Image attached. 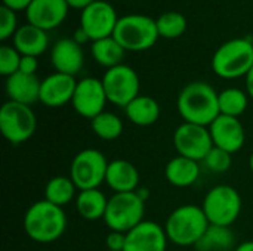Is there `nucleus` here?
<instances>
[{
  "label": "nucleus",
  "instance_id": "f257e3e1",
  "mask_svg": "<svg viewBox=\"0 0 253 251\" xmlns=\"http://www.w3.org/2000/svg\"><path fill=\"white\" fill-rule=\"evenodd\" d=\"M218 92L206 81H191L182 87L176 108L185 123L209 127L219 117Z\"/></svg>",
  "mask_w": 253,
  "mask_h": 251
},
{
  "label": "nucleus",
  "instance_id": "f03ea898",
  "mask_svg": "<svg viewBox=\"0 0 253 251\" xmlns=\"http://www.w3.org/2000/svg\"><path fill=\"white\" fill-rule=\"evenodd\" d=\"M22 226L27 237L39 244H50L62 238L67 229V216L62 207L40 200L28 207Z\"/></svg>",
  "mask_w": 253,
  "mask_h": 251
},
{
  "label": "nucleus",
  "instance_id": "7ed1b4c3",
  "mask_svg": "<svg viewBox=\"0 0 253 251\" xmlns=\"http://www.w3.org/2000/svg\"><path fill=\"white\" fill-rule=\"evenodd\" d=\"M209 225L202 206L184 204L168 216L165 231L169 243L178 247H196Z\"/></svg>",
  "mask_w": 253,
  "mask_h": 251
},
{
  "label": "nucleus",
  "instance_id": "20e7f679",
  "mask_svg": "<svg viewBox=\"0 0 253 251\" xmlns=\"http://www.w3.org/2000/svg\"><path fill=\"white\" fill-rule=\"evenodd\" d=\"M253 67V41L251 38H231L221 44L212 58L213 72L225 80L246 77Z\"/></svg>",
  "mask_w": 253,
  "mask_h": 251
},
{
  "label": "nucleus",
  "instance_id": "39448f33",
  "mask_svg": "<svg viewBox=\"0 0 253 251\" xmlns=\"http://www.w3.org/2000/svg\"><path fill=\"white\" fill-rule=\"evenodd\" d=\"M113 37L125 50L142 52L151 49L160 36L156 19L141 13H130L119 18Z\"/></svg>",
  "mask_w": 253,
  "mask_h": 251
},
{
  "label": "nucleus",
  "instance_id": "423d86ee",
  "mask_svg": "<svg viewBox=\"0 0 253 251\" xmlns=\"http://www.w3.org/2000/svg\"><path fill=\"white\" fill-rule=\"evenodd\" d=\"M242 197L231 185H216L211 188L202 203V209L211 225L230 226L242 213Z\"/></svg>",
  "mask_w": 253,
  "mask_h": 251
},
{
  "label": "nucleus",
  "instance_id": "0eeeda50",
  "mask_svg": "<svg viewBox=\"0 0 253 251\" xmlns=\"http://www.w3.org/2000/svg\"><path fill=\"white\" fill-rule=\"evenodd\" d=\"M145 216V201L135 192L113 194L108 198L104 222L110 231H119L127 234L141 222Z\"/></svg>",
  "mask_w": 253,
  "mask_h": 251
},
{
  "label": "nucleus",
  "instance_id": "6e6552de",
  "mask_svg": "<svg viewBox=\"0 0 253 251\" xmlns=\"http://www.w3.org/2000/svg\"><path fill=\"white\" fill-rule=\"evenodd\" d=\"M37 130V115L31 107L7 101L0 108V132L12 145L30 141Z\"/></svg>",
  "mask_w": 253,
  "mask_h": 251
},
{
  "label": "nucleus",
  "instance_id": "1a4fd4ad",
  "mask_svg": "<svg viewBox=\"0 0 253 251\" xmlns=\"http://www.w3.org/2000/svg\"><path fill=\"white\" fill-rule=\"evenodd\" d=\"M108 163L110 161L99 149H82L71 160L70 178L73 179L79 191L96 189L102 183H105Z\"/></svg>",
  "mask_w": 253,
  "mask_h": 251
},
{
  "label": "nucleus",
  "instance_id": "9d476101",
  "mask_svg": "<svg viewBox=\"0 0 253 251\" xmlns=\"http://www.w3.org/2000/svg\"><path fill=\"white\" fill-rule=\"evenodd\" d=\"M101 80L108 102L116 107L126 108L136 96L141 95L139 75L132 67L126 64H120L107 70Z\"/></svg>",
  "mask_w": 253,
  "mask_h": 251
},
{
  "label": "nucleus",
  "instance_id": "9b49d317",
  "mask_svg": "<svg viewBox=\"0 0 253 251\" xmlns=\"http://www.w3.org/2000/svg\"><path fill=\"white\" fill-rule=\"evenodd\" d=\"M172 142L178 155L187 157L199 163H203L206 155L213 148V141L209 127L185 121L175 129Z\"/></svg>",
  "mask_w": 253,
  "mask_h": 251
},
{
  "label": "nucleus",
  "instance_id": "f8f14e48",
  "mask_svg": "<svg viewBox=\"0 0 253 251\" xmlns=\"http://www.w3.org/2000/svg\"><path fill=\"white\" fill-rule=\"evenodd\" d=\"M119 22L114 6L105 0H95L80 15V28L89 36L90 41L111 37Z\"/></svg>",
  "mask_w": 253,
  "mask_h": 251
},
{
  "label": "nucleus",
  "instance_id": "ddd939ff",
  "mask_svg": "<svg viewBox=\"0 0 253 251\" xmlns=\"http://www.w3.org/2000/svg\"><path fill=\"white\" fill-rule=\"evenodd\" d=\"M107 104L108 99L102 80L95 77H84L77 81L71 105L80 117L93 120L96 115L105 111Z\"/></svg>",
  "mask_w": 253,
  "mask_h": 251
},
{
  "label": "nucleus",
  "instance_id": "4468645a",
  "mask_svg": "<svg viewBox=\"0 0 253 251\" xmlns=\"http://www.w3.org/2000/svg\"><path fill=\"white\" fill-rule=\"evenodd\" d=\"M213 146L221 148L230 154L239 152L246 143V130L242 121L236 117L219 114V117L209 126Z\"/></svg>",
  "mask_w": 253,
  "mask_h": 251
},
{
  "label": "nucleus",
  "instance_id": "2eb2a0df",
  "mask_svg": "<svg viewBox=\"0 0 253 251\" xmlns=\"http://www.w3.org/2000/svg\"><path fill=\"white\" fill-rule=\"evenodd\" d=\"M168 243L165 226L144 220L126 234L125 251H166Z\"/></svg>",
  "mask_w": 253,
  "mask_h": 251
},
{
  "label": "nucleus",
  "instance_id": "dca6fc26",
  "mask_svg": "<svg viewBox=\"0 0 253 251\" xmlns=\"http://www.w3.org/2000/svg\"><path fill=\"white\" fill-rule=\"evenodd\" d=\"M68 9L65 0H33L25 10V18L28 24L50 31L65 21Z\"/></svg>",
  "mask_w": 253,
  "mask_h": 251
},
{
  "label": "nucleus",
  "instance_id": "f3484780",
  "mask_svg": "<svg viewBox=\"0 0 253 251\" xmlns=\"http://www.w3.org/2000/svg\"><path fill=\"white\" fill-rule=\"evenodd\" d=\"M77 80L73 75L53 72L42 80L39 102L49 108H59L73 101Z\"/></svg>",
  "mask_w": 253,
  "mask_h": 251
},
{
  "label": "nucleus",
  "instance_id": "a211bd4d",
  "mask_svg": "<svg viewBox=\"0 0 253 251\" xmlns=\"http://www.w3.org/2000/svg\"><path fill=\"white\" fill-rule=\"evenodd\" d=\"M50 62L55 72L76 77L84 64L83 47L73 37L59 38L50 49Z\"/></svg>",
  "mask_w": 253,
  "mask_h": 251
},
{
  "label": "nucleus",
  "instance_id": "6ab92c4d",
  "mask_svg": "<svg viewBox=\"0 0 253 251\" xmlns=\"http://www.w3.org/2000/svg\"><path fill=\"white\" fill-rule=\"evenodd\" d=\"M139 172L127 160H113L108 163L105 183L114 194L135 192L139 188Z\"/></svg>",
  "mask_w": 253,
  "mask_h": 251
},
{
  "label": "nucleus",
  "instance_id": "aec40b11",
  "mask_svg": "<svg viewBox=\"0 0 253 251\" xmlns=\"http://www.w3.org/2000/svg\"><path fill=\"white\" fill-rule=\"evenodd\" d=\"M40 84L42 81L37 78V75L24 74L18 71L6 78L4 90H6L9 101L31 107L33 104L39 102Z\"/></svg>",
  "mask_w": 253,
  "mask_h": 251
},
{
  "label": "nucleus",
  "instance_id": "412c9836",
  "mask_svg": "<svg viewBox=\"0 0 253 251\" xmlns=\"http://www.w3.org/2000/svg\"><path fill=\"white\" fill-rule=\"evenodd\" d=\"M13 47L22 55V56H42L49 46V36L47 31L37 28L31 24L21 25L15 36L12 37Z\"/></svg>",
  "mask_w": 253,
  "mask_h": 251
},
{
  "label": "nucleus",
  "instance_id": "4be33fe9",
  "mask_svg": "<svg viewBox=\"0 0 253 251\" xmlns=\"http://www.w3.org/2000/svg\"><path fill=\"white\" fill-rule=\"evenodd\" d=\"M200 175H202L200 163L182 155H176L170 158L165 167V178L175 188L193 186L200 179Z\"/></svg>",
  "mask_w": 253,
  "mask_h": 251
},
{
  "label": "nucleus",
  "instance_id": "5701e85b",
  "mask_svg": "<svg viewBox=\"0 0 253 251\" xmlns=\"http://www.w3.org/2000/svg\"><path fill=\"white\" fill-rule=\"evenodd\" d=\"M125 109V114L127 120L138 126V127H148L159 121L160 118V105L159 102L148 96V95H139L136 96Z\"/></svg>",
  "mask_w": 253,
  "mask_h": 251
},
{
  "label": "nucleus",
  "instance_id": "b1692460",
  "mask_svg": "<svg viewBox=\"0 0 253 251\" xmlns=\"http://www.w3.org/2000/svg\"><path fill=\"white\" fill-rule=\"evenodd\" d=\"M108 206V198L107 195L99 189H84L79 191L76 197V212L77 215L89 222L93 220H104L105 212Z\"/></svg>",
  "mask_w": 253,
  "mask_h": 251
},
{
  "label": "nucleus",
  "instance_id": "393cba45",
  "mask_svg": "<svg viewBox=\"0 0 253 251\" xmlns=\"http://www.w3.org/2000/svg\"><path fill=\"white\" fill-rule=\"evenodd\" d=\"M236 247V235L230 226L209 225L194 249L197 251H230Z\"/></svg>",
  "mask_w": 253,
  "mask_h": 251
},
{
  "label": "nucleus",
  "instance_id": "a878e982",
  "mask_svg": "<svg viewBox=\"0 0 253 251\" xmlns=\"http://www.w3.org/2000/svg\"><path fill=\"white\" fill-rule=\"evenodd\" d=\"M90 53H92V58L95 59L96 64H99L101 67H105L107 70H110V68L117 67V65L122 64L126 50L111 36V37H107V38L92 41Z\"/></svg>",
  "mask_w": 253,
  "mask_h": 251
},
{
  "label": "nucleus",
  "instance_id": "bb28decb",
  "mask_svg": "<svg viewBox=\"0 0 253 251\" xmlns=\"http://www.w3.org/2000/svg\"><path fill=\"white\" fill-rule=\"evenodd\" d=\"M77 194L79 189L70 176H55L44 186V200L62 209L76 200Z\"/></svg>",
  "mask_w": 253,
  "mask_h": 251
},
{
  "label": "nucleus",
  "instance_id": "cd10ccee",
  "mask_svg": "<svg viewBox=\"0 0 253 251\" xmlns=\"http://www.w3.org/2000/svg\"><path fill=\"white\" fill-rule=\"evenodd\" d=\"M249 95L246 90L239 87H228L219 92L218 102H219V112L222 115L236 117L239 118L242 114L246 112L249 107Z\"/></svg>",
  "mask_w": 253,
  "mask_h": 251
},
{
  "label": "nucleus",
  "instance_id": "c85d7f7f",
  "mask_svg": "<svg viewBox=\"0 0 253 251\" xmlns=\"http://www.w3.org/2000/svg\"><path fill=\"white\" fill-rule=\"evenodd\" d=\"M90 129L95 136L108 142V141H116L122 136L125 124L117 114L104 111L99 115H96L93 120H90Z\"/></svg>",
  "mask_w": 253,
  "mask_h": 251
},
{
  "label": "nucleus",
  "instance_id": "c756f323",
  "mask_svg": "<svg viewBox=\"0 0 253 251\" xmlns=\"http://www.w3.org/2000/svg\"><path fill=\"white\" fill-rule=\"evenodd\" d=\"M159 36L163 38H178L187 30V18L175 10L165 12L156 19Z\"/></svg>",
  "mask_w": 253,
  "mask_h": 251
},
{
  "label": "nucleus",
  "instance_id": "7c9ffc66",
  "mask_svg": "<svg viewBox=\"0 0 253 251\" xmlns=\"http://www.w3.org/2000/svg\"><path fill=\"white\" fill-rule=\"evenodd\" d=\"M206 170H209L211 173H216V175H221V173H225L231 169L233 166V154L221 149V148H216L213 146L211 149V152L206 155V158L203 160L202 163Z\"/></svg>",
  "mask_w": 253,
  "mask_h": 251
},
{
  "label": "nucleus",
  "instance_id": "2f4dec72",
  "mask_svg": "<svg viewBox=\"0 0 253 251\" xmlns=\"http://www.w3.org/2000/svg\"><path fill=\"white\" fill-rule=\"evenodd\" d=\"M21 58H22V55L13 46L3 44L0 47V74L7 78L12 74L18 72Z\"/></svg>",
  "mask_w": 253,
  "mask_h": 251
},
{
  "label": "nucleus",
  "instance_id": "473e14b6",
  "mask_svg": "<svg viewBox=\"0 0 253 251\" xmlns=\"http://www.w3.org/2000/svg\"><path fill=\"white\" fill-rule=\"evenodd\" d=\"M18 28L19 27H18L16 12L1 4L0 6V40L6 41L7 38L13 37Z\"/></svg>",
  "mask_w": 253,
  "mask_h": 251
},
{
  "label": "nucleus",
  "instance_id": "72a5a7b5",
  "mask_svg": "<svg viewBox=\"0 0 253 251\" xmlns=\"http://www.w3.org/2000/svg\"><path fill=\"white\" fill-rule=\"evenodd\" d=\"M107 251H125L126 247V234L119 231H110L105 237Z\"/></svg>",
  "mask_w": 253,
  "mask_h": 251
},
{
  "label": "nucleus",
  "instance_id": "f704fd0d",
  "mask_svg": "<svg viewBox=\"0 0 253 251\" xmlns=\"http://www.w3.org/2000/svg\"><path fill=\"white\" fill-rule=\"evenodd\" d=\"M39 68V61L36 56H22L21 64H19V71L24 74H31L36 75V71Z\"/></svg>",
  "mask_w": 253,
  "mask_h": 251
},
{
  "label": "nucleus",
  "instance_id": "c9c22d12",
  "mask_svg": "<svg viewBox=\"0 0 253 251\" xmlns=\"http://www.w3.org/2000/svg\"><path fill=\"white\" fill-rule=\"evenodd\" d=\"M4 6H7L9 9L19 12V10H27V7L30 6V3L33 0H1Z\"/></svg>",
  "mask_w": 253,
  "mask_h": 251
},
{
  "label": "nucleus",
  "instance_id": "e433bc0d",
  "mask_svg": "<svg viewBox=\"0 0 253 251\" xmlns=\"http://www.w3.org/2000/svg\"><path fill=\"white\" fill-rule=\"evenodd\" d=\"M67 4L70 6V9H76V10H83L86 9L89 4H92L95 0H65Z\"/></svg>",
  "mask_w": 253,
  "mask_h": 251
},
{
  "label": "nucleus",
  "instance_id": "4c0bfd02",
  "mask_svg": "<svg viewBox=\"0 0 253 251\" xmlns=\"http://www.w3.org/2000/svg\"><path fill=\"white\" fill-rule=\"evenodd\" d=\"M73 38L80 44V46H83L84 43H87V41H90V38H89V36L83 31V28H77L76 31H74V34H73Z\"/></svg>",
  "mask_w": 253,
  "mask_h": 251
},
{
  "label": "nucleus",
  "instance_id": "58836bf2",
  "mask_svg": "<svg viewBox=\"0 0 253 251\" xmlns=\"http://www.w3.org/2000/svg\"><path fill=\"white\" fill-rule=\"evenodd\" d=\"M245 80H246V92H248L249 98L253 99V67L248 72V75L245 77Z\"/></svg>",
  "mask_w": 253,
  "mask_h": 251
},
{
  "label": "nucleus",
  "instance_id": "ea45409f",
  "mask_svg": "<svg viewBox=\"0 0 253 251\" xmlns=\"http://www.w3.org/2000/svg\"><path fill=\"white\" fill-rule=\"evenodd\" d=\"M233 251H253V241H243L240 243Z\"/></svg>",
  "mask_w": 253,
  "mask_h": 251
},
{
  "label": "nucleus",
  "instance_id": "a19ab883",
  "mask_svg": "<svg viewBox=\"0 0 253 251\" xmlns=\"http://www.w3.org/2000/svg\"><path fill=\"white\" fill-rule=\"evenodd\" d=\"M136 194L139 195V198L142 200V201H148V198H150V189L148 188H145V186H139L138 189H136Z\"/></svg>",
  "mask_w": 253,
  "mask_h": 251
},
{
  "label": "nucleus",
  "instance_id": "79ce46f5",
  "mask_svg": "<svg viewBox=\"0 0 253 251\" xmlns=\"http://www.w3.org/2000/svg\"><path fill=\"white\" fill-rule=\"evenodd\" d=\"M249 169H251V172H252L253 175V152L251 154V157H249Z\"/></svg>",
  "mask_w": 253,
  "mask_h": 251
}]
</instances>
